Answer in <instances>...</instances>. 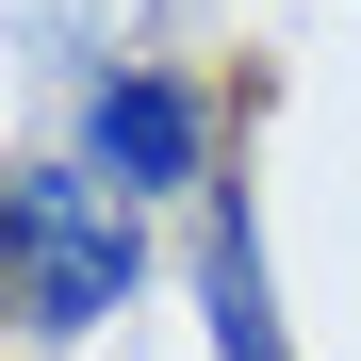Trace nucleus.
<instances>
[{
	"label": "nucleus",
	"instance_id": "obj_1",
	"mask_svg": "<svg viewBox=\"0 0 361 361\" xmlns=\"http://www.w3.org/2000/svg\"><path fill=\"white\" fill-rule=\"evenodd\" d=\"M0 295H17V345H99L115 312L148 295V214L115 197L82 148H17L0 180Z\"/></svg>",
	"mask_w": 361,
	"mask_h": 361
},
{
	"label": "nucleus",
	"instance_id": "obj_2",
	"mask_svg": "<svg viewBox=\"0 0 361 361\" xmlns=\"http://www.w3.org/2000/svg\"><path fill=\"white\" fill-rule=\"evenodd\" d=\"M214 82L197 66H148V49H99L82 66V99H66V148L115 180L132 214H164V197H214Z\"/></svg>",
	"mask_w": 361,
	"mask_h": 361
},
{
	"label": "nucleus",
	"instance_id": "obj_3",
	"mask_svg": "<svg viewBox=\"0 0 361 361\" xmlns=\"http://www.w3.org/2000/svg\"><path fill=\"white\" fill-rule=\"evenodd\" d=\"M180 279H197V345H214V361H295V312H279V263H263V197H247V180L197 197Z\"/></svg>",
	"mask_w": 361,
	"mask_h": 361
}]
</instances>
